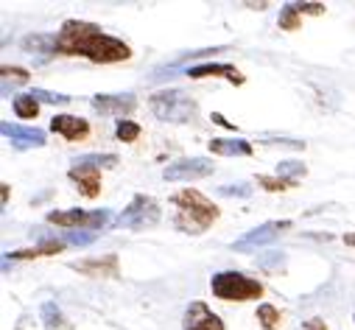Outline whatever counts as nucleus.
<instances>
[{
    "label": "nucleus",
    "mask_w": 355,
    "mask_h": 330,
    "mask_svg": "<svg viewBox=\"0 0 355 330\" xmlns=\"http://www.w3.org/2000/svg\"><path fill=\"white\" fill-rule=\"evenodd\" d=\"M0 73H3L6 81L12 78V81H17V85H26V81H28V70H23V67H3Z\"/></svg>",
    "instance_id": "nucleus-26"
},
{
    "label": "nucleus",
    "mask_w": 355,
    "mask_h": 330,
    "mask_svg": "<svg viewBox=\"0 0 355 330\" xmlns=\"http://www.w3.org/2000/svg\"><path fill=\"white\" fill-rule=\"evenodd\" d=\"M6 140H12V146L17 148H31V146H45V132L42 129H31V126H17V123H3L0 126Z\"/></svg>",
    "instance_id": "nucleus-11"
},
{
    "label": "nucleus",
    "mask_w": 355,
    "mask_h": 330,
    "mask_svg": "<svg viewBox=\"0 0 355 330\" xmlns=\"http://www.w3.org/2000/svg\"><path fill=\"white\" fill-rule=\"evenodd\" d=\"M110 210H53L48 221L56 227H84V229H104L110 224Z\"/></svg>",
    "instance_id": "nucleus-6"
},
{
    "label": "nucleus",
    "mask_w": 355,
    "mask_h": 330,
    "mask_svg": "<svg viewBox=\"0 0 355 330\" xmlns=\"http://www.w3.org/2000/svg\"><path fill=\"white\" fill-rule=\"evenodd\" d=\"M305 330H327V324L322 319H311V322H305Z\"/></svg>",
    "instance_id": "nucleus-29"
},
{
    "label": "nucleus",
    "mask_w": 355,
    "mask_h": 330,
    "mask_svg": "<svg viewBox=\"0 0 355 330\" xmlns=\"http://www.w3.org/2000/svg\"><path fill=\"white\" fill-rule=\"evenodd\" d=\"M115 137L123 140V143H135V140L140 137V126H137L135 121H121L118 129H115Z\"/></svg>",
    "instance_id": "nucleus-24"
},
{
    "label": "nucleus",
    "mask_w": 355,
    "mask_h": 330,
    "mask_svg": "<svg viewBox=\"0 0 355 330\" xmlns=\"http://www.w3.org/2000/svg\"><path fill=\"white\" fill-rule=\"evenodd\" d=\"M277 174H283V177H286V180H291V182H300V180L308 174V168H305L302 162H280Z\"/></svg>",
    "instance_id": "nucleus-23"
},
{
    "label": "nucleus",
    "mask_w": 355,
    "mask_h": 330,
    "mask_svg": "<svg viewBox=\"0 0 355 330\" xmlns=\"http://www.w3.org/2000/svg\"><path fill=\"white\" fill-rule=\"evenodd\" d=\"M185 76H191V78H207V76L218 78V76H221V78L232 81V85H243L241 70L232 67V64H191V67L185 70Z\"/></svg>",
    "instance_id": "nucleus-14"
},
{
    "label": "nucleus",
    "mask_w": 355,
    "mask_h": 330,
    "mask_svg": "<svg viewBox=\"0 0 355 330\" xmlns=\"http://www.w3.org/2000/svg\"><path fill=\"white\" fill-rule=\"evenodd\" d=\"M210 291L216 299H224V302H249L263 297V283L241 272H218L210 280Z\"/></svg>",
    "instance_id": "nucleus-3"
},
{
    "label": "nucleus",
    "mask_w": 355,
    "mask_h": 330,
    "mask_svg": "<svg viewBox=\"0 0 355 330\" xmlns=\"http://www.w3.org/2000/svg\"><path fill=\"white\" fill-rule=\"evenodd\" d=\"M171 202L176 205V210H180L176 218H173V224L180 229H185V232H191V235L205 232L218 218V207L210 199H205L199 191H193V188L180 191Z\"/></svg>",
    "instance_id": "nucleus-2"
},
{
    "label": "nucleus",
    "mask_w": 355,
    "mask_h": 330,
    "mask_svg": "<svg viewBox=\"0 0 355 330\" xmlns=\"http://www.w3.org/2000/svg\"><path fill=\"white\" fill-rule=\"evenodd\" d=\"M67 246V241H42L40 246H31V250H20V252H12L9 258H17V261H26V258H45V255H56Z\"/></svg>",
    "instance_id": "nucleus-17"
},
{
    "label": "nucleus",
    "mask_w": 355,
    "mask_h": 330,
    "mask_svg": "<svg viewBox=\"0 0 355 330\" xmlns=\"http://www.w3.org/2000/svg\"><path fill=\"white\" fill-rule=\"evenodd\" d=\"M73 165H104V168H115L118 165V157L115 154H87V157H78L73 159Z\"/></svg>",
    "instance_id": "nucleus-21"
},
{
    "label": "nucleus",
    "mask_w": 355,
    "mask_h": 330,
    "mask_svg": "<svg viewBox=\"0 0 355 330\" xmlns=\"http://www.w3.org/2000/svg\"><path fill=\"white\" fill-rule=\"evenodd\" d=\"M263 143H277V146H291V148H305L302 140H288V137H263Z\"/></svg>",
    "instance_id": "nucleus-28"
},
{
    "label": "nucleus",
    "mask_w": 355,
    "mask_h": 330,
    "mask_svg": "<svg viewBox=\"0 0 355 330\" xmlns=\"http://www.w3.org/2000/svg\"><path fill=\"white\" fill-rule=\"evenodd\" d=\"M300 17H302L300 3H286L283 12H280V28H286V31H297V28H300Z\"/></svg>",
    "instance_id": "nucleus-20"
},
{
    "label": "nucleus",
    "mask_w": 355,
    "mask_h": 330,
    "mask_svg": "<svg viewBox=\"0 0 355 330\" xmlns=\"http://www.w3.org/2000/svg\"><path fill=\"white\" fill-rule=\"evenodd\" d=\"M67 177L78 185L81 196H87V199H96L101 193V174L96 165H70Z\"/></svg>",
    "instance_id": "nucleus-10"
},
{
    "label": "nucleus",
    "mask_w": 355,
    "mask_h": 330,
    "mask_svg": "<svg viewBox=\"0 0 355 330\" xmlns=\"http://www.w3.org/2000/svg\"><path fill=\"white\" fill-rule=\"evenodd\" d=\"M213 171H216V168H213L210 159H205V157H191V159H180V162L168 165V168L162 171V180H168V182H193V180L210 177Z\"/></svg>",
    "instance_id": "nucleus-7"
},
{
    "label": "nucleus",
    "mask_w": 355,
    "mask_h": 330,
    "mask_svg": "<svg viewBox=\"0 0 355 330\" xmlns=\"http://www.w3.org/2000/svg\"><path fill=\"white\" fill-rule=\"evenodd\" d=\"M218 193L221 196H249L252 188H246V185H224V188H218Z\"/></svg>",
    "instance_id": "nucleus-27"
},
{
    "label": "nucleus",
    "mask_w": 355,
    "mask_h": 330,
    "mask_svg": "<svg viewBox=\"0 0 355 330\" xmlns=\"http://www.w3.org/2000/svg\"><path fill=\"white\" fill-rule=\"evenodd\" d=\"M207 146H210V151L218 154V157H249V154H252V143L243 140V137H232V140L213 137Z\"/></svg>",
    "instance_id": "nucleus-15"
},
{
    "label": "nucleus",
    "mask_w": 355,
    "mask_h": 330,
    "mask_svg": "<svg viewBox=\"0 0 355 330\" xmlns=\"http://www.w3.org/2000/svg\"><path fill=\"white\" fill-rule=\"evenodd\" d=\"M344 243H347V246H355V232H349V235H344Z\"/></svg>",
    "instance_id": "nucleus-30"
},
{
    "label": "nucleus",
    "mask_w": 355,
    "mask_h": 330,
    "mask_svg": "<svg viewBox=\"0 0 355 330\" xmlns=\"http://www.w3.org/2000/svg\"><path fill=\"white\" fill-rule=\"evenodd\" d=\"M257 322H260L263 330H277L280 322H283V316H280V311L275 305L263 302V305H257Z\"/></svg>",
    "instance_id": "nucleus-19"
},
{
    "label": "nucleus",
    "mask_w": 355,
    "mask_h": 330,
    "mask_svg": "<svg viewBox=\"0 0 355 330\" xmlns=\"http://www.w3.org/2000/svg\"><path fill=\"white\" fill-rule=\"evenodd\" d=\"M257 185L260 188H266V191H272V193H277V191H288V188H294L297 182H291V180H286V177H257Z\"/></svg>",
    "instance_id": "nucleus-22"
},
{
    "label": "nucleus",
    "mask_w": 355,
    "mask_h": 330,
    "mask_svg": "<svg viewBox=\"0 0 355 330\" xmlns=\"http://www.w3.org/2000/svg\"><path fill=\"white\" fill-rule=\"evenodd\" d=\"M73 269H78L84 275H93V277H115L118 275V258L107 255L104 261H81V263H73Z\"/></svg>",
    "instance_id": "nucleus-16"
},
{
    "label": "nucleus",
    "mask_w": 355,
    "mask_h": 330,
    "mask_svg": "<svg viewBox=\"0 0 355 330\" xmlns=\"http://www.w3.org/2000/svg\"><path fill=\"white\" fill-rule=\"evenodd\" d=\"M51 129L56 134H62L64 140H84L87 134H90V123H87L84 118H76V115H53Z\"/></svg>",
    "instance_id": "nucleus-13"
},
{
    "label": "nucleus",
    "mask_w": 355,
    "mask_h": 330,
    "mask_svg": "<svg viewBox=\"0 0 355 330\" xmlns=\"http://www.w3.org/2000/svg\"><path fill=\"white\" fill-rule=\"evenodd\" d=\"M182 327L185 330H224V322L218 313H213L205 302H191L185 316H182Z\"/></svg>",
    "instance_id": "nucleus-9"
},
{
    "label": "nucleus",
    "mask_w": 355,
    "mask_h": 330,
    "mask_svg": "<svg viewBox=\"0 0 355 330\" xmlns=\"http://www.w3.org/2000/svg\"><path fill=\"white\" fill-rule=\"evenodd\" d=\"M26 51L34 53H59V56H84L96 64H112V62H126L132 56V48L110 37L104 28L84 23V20H64L62 28L51 37H26L23 40Z\"/></svg>",
    "instance_id": "nucleus-1"
},
{
    "label": "nucleus",
    "mask_w": 355,
    "mask_h": 330,
    "mask_svg": "<svg viewBox=\"0 0 355 330\" xmlns=\"http://www.w3.org/2000/svg\"><path fill=\"white\" fill-rule=\"evenodd\" d=\"M157 221H159V205L146 193H137L129 202V207L115 218V224L126 229H146V227H154Z\"/></svg>",
    "instance_id": "nucleus-5"
},
{
    "label": "nucleus",
    "mask_w": 355,
    "mask_h": 330,
    "mask_svg": "<svg viewBox=\"0 0 355 330\" xmlns=\"http://www.w3.org/2000/svg\"><path fill=\"white\" fill-rule=\"evenodd\" d=\"M151 112L159 118V121H171V123H188L196 118L199 107L196 101L182 93V90H165V93H157L151 96Z\"/></svg>",
    "instance_id": "nucleus-4"
},
{
    "label": "nucleus",
    "mask_w": 355,
    "mask_h": 330,
    "mask_svg": "<svg viewBox=\"0 0 355 330\" xmlns=\"http://www.w3.org/2000/svg\"><path fill=\"white\" fill-rule=\"evenodd\" d=\"M12 107H15V115H17V118H23V121H31V118H37V112H40V101H37L31 93L15 96Z\"/></svg>",
    "instance_id": "nucleus-18"
},
{
    "label": "nucleus",
    "mask_w": 355,
    "mask_h": 330,
    "mask_svg": "<svg viewBox=\"0 0 355 330\" xmlns=\"http://www.w3.org/2000/svg\"><path fill=\"white\" fill-rule=\"evenodd\" d=\"M31 96L37 101H48V104H67L70 101V96H64V93H48V90H34Z\"/></svg>",
    "instance_id": "nucleus-25"
},
{
    "label": "nucleus",
    "mask_w": 355,
    "mask_h": 330,
    "mask_svg": "<svg viewBox=\"0 0 355 330\" xmlns=\"http://www.w3.org/2000/svg\"><path fill=\"white\" fill-rule=\"evenodd\" d=\"M283 229H291V221H266V224L254 227L252 232H246L243 238H238V241L232 243V250H238V252H249V250H254V246H263V243L275 241Z\"/></svg>",
    "instance_id": "nucleus-8"
},
{
    "label": "nucleus",
    "mask_w": 355,
    "mask_h": 330,
    "mask_svg": "<svg viewBox=\"0 0 355 330\" xmlns=\"http://www.w3.org/2000/svg\"><path fill=\"white\" fill-rule=\"evenodd\" d=\"M93 110H98L101 115H129L135 107H137V101H135V96L132 93H123V96H93Z\"/></svg>",
    "instance_id": "nucleus-12"
}]
</instances>
